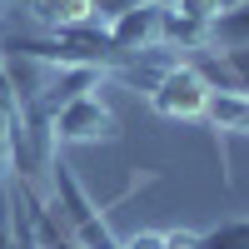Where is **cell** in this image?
Wrapping results in <instances>:
<instances>
[{"instance_id":"6da1fadb","label":"cell","mask_w":249,"mask_h":249,"mask_svg":"<svg viewBox=\"0 0 249 249\" xmlns=\"http://www.w3.org/2000/svg\"><path fill=\"white\" fill-rule=\"evenodd\" d=\"M150 105L164 120H204V105H210V80H204L190 60H175L170 70L155 80Z\"/></svg>"},{"instance_id":"7a4b0ae2","label":"cell","mask_w":249,"mask_h":249,"mask_svg":"<svg viewBox=\"0 0 249 249\" xmlns=\"http://www.w3.org/2000/svg\"><path fill=\"white\" fill-rule=\"evenodd\" d=\"M50 130H55V144H110V140H120V120H115V110L105 100L90 90V95L70 100L65 110H55Z\"/></svg>"},{"instance_id":"3957f363","label":"cell","mask_w":249,"mask_h":249,"mask_svg":"<svg viewBox=\"0 0 249 249\" xmlns=\"http://www.w3.org/2000/svg\"><path fill=\"white\" fill-rule=\"evenodd\" d=\"M105 35H110V45L120 50V60L140 55V50H155L160 45V0H144V5L124 10L115 25H105Z\"/></svg>"},{"instance_id":"277c9868","label":"cell","mask_w":249,"mask_h":249,"mask_svg":"<svg viewBox=\"0 0 249 249\" xmlns=\"http://www.w3.org/2000/svg\"><path fill=\"white\" fill-rule=\"evenodd\" d=\"M204 124H210L214 135H249V95H239V90H210Z\"/></svg>"},{"instance_id":"5b68a950","label":"cell","mask_w":249,"mask_h":249,"mask_svg":"<svg viewBox=\"0 0 249 249\" xmlns=\"http://www.w3.org/2000/svg\"><path fill=\"white\" fill-rule=\"evenodd\" d=\"M30 15H35V25L55 35V30H70V25H85L90 20V0H25Z\"/></svg>"},{"instance_id":"8992f818","label":"cell","mask_w":249,"mask_h":249,"mask_svg":"<svg viewBox=\"0 0 249 249\" xmlns=\"http://www.w3.org/2000/svg\"><path fill=\"white\" fill-rule=\"evenodd\" d=\"M15 124H20V100L10 90L5 70H0V190H5V179L15 170Z\"/></svg>"},{"instance_id":"52a82bcc","label":"cell","mask_w":249,"mask_h":249,"mask_svg":"<svg viewBox=\"0 0 249 249\" xmlns=\"http://www.w3.org/2000/svg\"><path fill=\"white\" fill-rule=\"evenodd\" d=\"M210 50H249V5L214 15V25H210Z\"/></svg>"},{"instance_id":"ba28073f","label":"cell","mask_w":249,"mask_h":249,"mask_svg":"<svg viewBox=\"0 0 249 249\" xmlns=\"http://www.w3.org/2000/svg\"><path fill=\"white\" fill-rule=\"evenodd\" d=\"M199 249H249V219H224L199 234Z\"/></svg>"},{"instance_id":"9c48e42d","label":"cell","mask_w":249,"mask_h":249,"mask_svg":"<svg viewBox=\"0 0 249 249\" xmlns=\"http://www.w3.org/2000/svg\"><path fill=\"white\" fill-rule=\"evenodd\" d=\"M135 5H144V0H90V20L105 30V25H115V20L124 10H135Z\"/></svg>"},{"instance_id":"30bf717a","label":"cell","mask_w":249,"mask_h":249,"mask_svg":"<svg viewBox=\"0 0 249 249\" xmlns=\"http://www.w3.org/2000/svg\"><path fill=\"white\" fill-rule=\"evenodd\" d=\"M120 249H170V234L164 230H135L130 239H120Z\"/></svg>"},{"instance_id":"8fae6325","label":"cell","mask_w":249,"mask_h":249,"mask_svg":"<svg viewBox=\"0 0 249 249\" xmlns=\"http://www.w3.org/2000/svg\"><path fill=\"white\" fill-rule=\"evenodd\" d=\"M170 234V249H199V234L195 230H164Z\"/></svg>"},{"instance_id":"7c38bea8","label":"cell","mask_w":249,"mask_h":249,"mask_svg":"<svg viewBox=\"0 0 249 249\" xmlns=\"http://www.w3.org/2000/svg\"><path fill=\"white\" fill-rule=\"evenodd\" d=\"M0 5H15V0H0Z\"/></svg>"}]
</instances>
